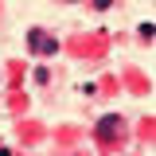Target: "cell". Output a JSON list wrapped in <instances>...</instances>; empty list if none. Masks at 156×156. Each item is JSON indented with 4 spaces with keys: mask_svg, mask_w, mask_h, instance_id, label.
<instances>
[{
    "mask_svg": "<svg viewBox=\"0 0 156 156\" xmlns=\"http://www.w3.org/2000/svg\"><path fill=\"white\" fill-rule=\"evenodd\" d=\"M27 47H31L35 55H55V51H58V39L47 35L43 27H31V31H27Z\"/></svg>",
    "mask_w": 156,
    "mask_h": 156,
    "instance_id": "6da1fadb",
    "label": "cell"
},
{
    "mask_svg": "<svg viewBox=\"0 0 156 156\" xmlns=\"http://www.w3.org/2000/svg\"><path fill=\"white\" fill-rule=\"evenodd\" d=\"M117 129H121V121H117L113 113L98 121V136H101V140H113V136H117Z\"/></svg>",
    "mask_w": 156,
    "mask_h": 156,
    "instance_id": "7a4b0ae2",
    "label": "cell"
},
{
    "mask_svg": "<svg viewBox=\"0 0 156 156\" xmlns=\"http://www.w3.org/2000/svg\"><path fill=\"white\" fill-rule=\"evenodd\" d=\"M109 4H113V0H94V8H98V12H105Z\"/></svg>",
    "mask_w": 156,
    "mask_h": 156,
    "instance_id": "3957f363",
    "label": "cell"
},
{
    "mask_svg": "<svg viewBox=\"0 0 156 156\" xmlns=\"http://www.w3.org/2000/svg\"><path fill=\"white\" fill-rule=\"evenodd\" d=\"M0 156H12V152H8V148H0Z\"/></svg>",
    "mask_w": 156,
    "mask_h": 156,
    "instance_id": "277c9868",
    "label": "cell"
}]
</instances>
